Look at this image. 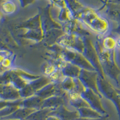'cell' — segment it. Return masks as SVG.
<instances>
[{
    "label": "cell",
    "mask_w": 120,
    "mask_h": 120,
    "mask_svg": "<svg viewBox=\"0 0 120 120\" xmlns=\"http://www.w3.org/2000/svg\"><path fill=\"white\" fill-rule=\"evenodd\" d=\"M100 88L103 94L113 101L116 106L120 118V94L116 89H115L110 83L103 79H99Z\"/></svg>",
    "instance_id": "obj_1"
},
{
    "label": "cell",
    "mask_w": 120,
    "mask_h": 120,
    "mask_svg": "<svg viewBox=\"0 0 120 120\" xmlns=\"http://www.w3.org/2000/svg\"><path fill=\"white\" fill-rule=\"evenodd\" d=\"M109 16L120 25V4H112L108 10Z\"/></svg>",
    "instance_id": "obj_2"
},
{
    "label": "cell",
    "mask_w": 120,
    "mask_h": 120,
    "mask_svg": "<svg viewBox=\"0 0 120 120\" xmlns=\"http://www.w3.org/2000/svg\"><path fill=\"white\" fill-rule=\"evenodd\" d=\"M103 46L106 50L114 51L116 48V39L112 37H106L104 40Z\"/></svg>",
    "instance_id": "obj_3"
},
{
    "label": "cell",
    "mask_w": 120,
    "mask_h": 120,
    "mask_svg": "<svg viewBox=\"0 0 120 120\" xmlns=\"http://www.w3.org/2000/svg\"><path fill=\"white\" fill-rule=\"evenodd\" d=\"M116 48L120 49V36L116 38Z\"/></svg>",
    "instance_id": "obj_4"
},
{
    "label": "cell",
    "mask_w": 120,
    "mask_h": 120,
    "mask_svg": "<svg viewBox=\"0 0 120 120\" xmlns=\"http://www.w3.org/2000/svg\"><path fill=\"white\" fill-rule=\"evenodd\" d=\"M114 31L116 33H117L118 34H119L120 36V25H119V26L116 29V30H114Z\"/></svg>",
    "instance_id": "obj_5"
},
{
    "label": "cell",
    "mask_w": 120,
    "mask_h": 120,
    "mask_svg": "<svg viewBox=\"0 0 120 120\" xmlns=\"http://www.w3.org/2000/svg\"><path fill=\"white\" fill-rule=\"evenodd\" d=\"M117 91H118V93H120V90H117Z\"/></svg>",
    "instance_id": "obj_6"
}]
</instances>
